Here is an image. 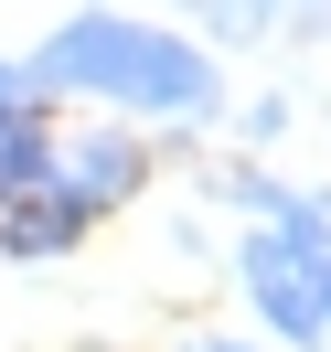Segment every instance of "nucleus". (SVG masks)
Returning a JSON list of instances; mask_svg holds the SVG:
<instances>
[{
  "mask_svg": "<svg viewBox=\"0 0 331 352\" xmlns=\"http://www.w3.org/2000/svg\"><path fill=\"white\" fill-rule=\"evenodd\" d=\"M43 160H54V139L32 129V118H0V192H11V182H32Z\"/></svg>",
  "mask_w": 331,
  "mask_h": 352,
  "instance_id": "4",
  "label": "nucleus"
},
{
  "mask_svg": "<svg viewBox=\"0 0 331 352\" xmlns=\"http://www.w3.org/2000/svg\"><path fill=\"white\" fill-rule=\"evenodd\" d=\"M43 75L54 86H107V96H139V107H203L214 75H203L193 43L171 32H139V22H75L43 43Z\"/></svg>",
  "mask_w": 331,
  "mask_h": 352,
  "instance_id": "1",
  "label": "nucleus"
},
{
  "mask_svg": "<svg viewBox=\"0 0 331 352\" xmlns=\"http://www.w3.org/2000/svg\"><path fill=\"white\" fill-rule=\"evenodd\" d=\"M321 309H331V278H321Z\"/></svg>",
  "mask_w": 331,
  "mask_h": 352,
  "instance_id": "6",
  "label": "nucleus"
},
{
  "mask_svg": "<svg viewBox=\"0 0 331 352\" xmlns=\"http://www.w3.org/2000/svg\"><path fill=\"white\" fill-rule=\"evenodd\" d=\"M129 182H139V150H129V139H86V150H75V182H65V203L86 214V203H118Z\"/></svg>",
  "mask_w": 331,
  "mask_h": 352,
  "instance_id": "3",
  "label": "nucleus"
},
{
  "mask_svg": "<svg viewBox=\"0 0 331 352\" xmlns=\"http://www.w3.org/2000/svg\"><path fill=\"white\" fill-rule=\"evenodd\" d=\"M11 96H22V75H11V65H0V107H11Z\"/></svg>",
  "mask_w": 331,
  "mask_h": 352,
  "instance_id": "5",
  "label": "nucleus"
},
{
  "mask_svg": "<svg viewBox=\"0 0 331 352\" xmlns=\"http://www.w3.org/2000/svg\"><path fill=\"white\" fill-rule=\"evenodd\" d=\"M246 278H257V299H267V320H278L288 342H321V278H310V267L288 256L278 235H267V245H246Z\"/></svg>",
  "mask_w": 331,
  "mask_h": 352,
  "instance_id": "2",
  "label": "nucleus"
}]
</instances>
